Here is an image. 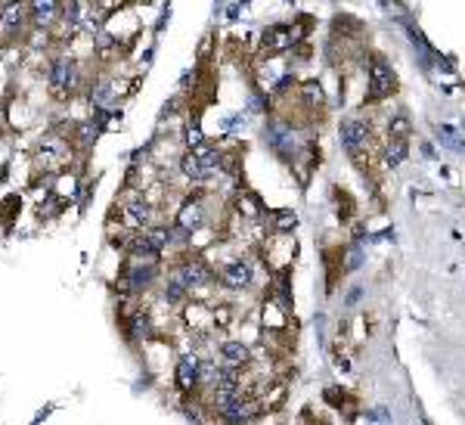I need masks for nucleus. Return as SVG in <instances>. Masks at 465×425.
<instances>
[{
    "label": "nucleus",
    "instance_id": "1",
    "mask_svg": "<svg viewBox=\"0 0 465 425\" xmlns=\"http://www.w3.org/2000/svg\"><path fill=\"white\" fill-rule=\"evenodd\" d=\"M372 121L363 112L344 115L338 121V143L341 149L351 156V162H357V168H369V146H372Z\"/></svg>",
    "mask_w": 465,
    "mask_h": 425
},
{
    "label": "nucleus",
    "instance_id": "2",
    "mask_svg": "<svg viewBox=\"0 0 465 425\" xmlns=\"http://www.w3.org/2000/svg\"><path fill=\"white\" fill-rule=\"evenodd\" d=\"M366 72V103L363 106H382L397 94V72L382 53H372L363 63Z\"/></svg>",
    "mask_w": 465,
    "mask_h": 425
},
{
    "label": "nucleus",
    "instance_id": "3",
    "mask_svg": "<svg viewBox=\"0 0 465 425\" xmlns=\"http://www.w3.org/2000/svg\"><path fill=\"white\" fill-rule=\"evenodd\" d=\"M254 276H258L254 261L251 258H242V255L229 258V261L220 267V282H223V289H229V292H245V289H251Z\"/></svg>",
    "mask_w": 465,
    "mask_h": 425
},
{
    "label": "nucleus",
    "instance_id": "4",
    "mask_svg": "<svg viewBox=\"0 0 465 425\" xmlns=\"http://www.w3.org/2000/svg\"><path fill=\"white\" fill-rule=\"evenodd\" d=\"M174 280H180L186 289H205L214 282V270L202 261V258H189V261H180L177 267L171 270Z\"/></svg>",
    "mask_w": 465,
    "mask_h": 425
},
{
    "label": "nucleus",
    "instance_id": "5",
    "mask_svg": "<svg viewBox=\"0 0 465 425\" xmlns=\"http://www.w3.org/2000/svg\"><path fill=\"white\" fill-rule=\"evenodd\" d=\"M155 276H158V261H152V258H134L130 267H127L124 286L134 289V292H146V289L155 282Z\"/></svg>",
    "mask_w": 465,
    "mask_h": 425
},
{
    "label": "nucleus",
    "instance_id": "6",
    "mask_svg": "<svg viewBox=\"0 0 465 425\" xmlns=\"http://www.w3.org/2000/svg\"><path fill=\"white\" fill-rule=\"evenodd\" d=\"M174 379H177L180 391H192V388L202 382V357L192 351V354H183L177 360V369H174Z\"/></svg>",
    "mask_w": 465,
    "mask_h": 425
},
{
    "label": "nucleus",
    "instance_id": "7",
    "mask_svg": "<svg viewBox=\"0 0 465 425\" xmlns=\"http://www.w3.org/2000/svg\"><path fill=\"white\" fill-rule=\"evenodd\" d=\"M50 84H53L56 90H62V94H72L74 84H78V65H74V59H53L50 63Z\"/></svg>",
    "mask_w": 465,
    "mask_h": 425
},
{
    "label": "nucleus",
    "instance_id": "8",
    "mask_svg": "<svg viewBox=\"0 0 465 425\" xmlns=\"http://www.w3.org/2000/svg\"><path fill=\"white\" fill-rule=\"evenodd\" d=\"M205 218H208V214H205L202 199H189V202H183V208L177 211V227L186 233H196V230H202Z\"/></svg>",
    "mask_w": 465,
    "mask_h": 425
},
{
    "label": "nucleus",
    "instance_id": "9",
    "mask_svg": "<svg viewBox=\"0 0 465 425\" xmlns=\"http://www.w3.org/2000/svg\"><path fill=\"white\" fill-rule=\"evenodd\" d=\"M409 156V137H384L382 146V162L384 168H400Z\"/></svg>",
    "mask_w": 465,
    "mask_h": 425
},
{
    "label": "nucleus",
    "instance_id": "10",
    "mask_svg": "<svg viewBox=\"0 0 465 425\" xmlns=\"http://www.w3.org/2000/svg\"><path fill=\"white\" fill-rule=\"evenodd\" d=\"M220 351V363H229V366H248L251 363V348L245 342H220L217 344Z\"/></svg>",
    "mask_w": 465,
    "mask_h": 425
},
{
    "label": "nucleus",
    "instance_id": "11",
    "mask_svg": "<svg viewBox=\"0 0 465 425\" xmlns=\"http://www.w3.org/2000/svg\"><path fill=\"white\" fill-rule=\"evenodd\" d=\"M384 137H413V118L406 112H391L388 125H384Z\"/></svg>",
    "mask_w": 465,
    "mask_h": 425
},
{
    "label": "nucleus",
    "instance_id": "12",
    "mask_svg": "<svg viewBox=\"0 0 465 425\" xmlns=\"http://www.w3.org/2000/svg\"><path fill=\"white\" fill-rule=\"evenodd\" d=\"M124 214H127V224L130 227H149L152 224V205L143 199H134L127 208H124Z\"/></svg>",
    "mask_w": 465,
    "mask_h": 425
},
{
    "label": "nucleus",
    "instance_id": "13",
    "mask_svg": "<svg viewBox=\"0 0 465 425\" xmlns=\"http://www.w3.org/2000/svg\"><path fill=\"white\" fill-rule=\"evenodd\" d=\"M56 10H59V0H31V19L37 25H50L56 19Z\"/></svg>",
    "mask_w": 465,
    "mask_h": 425
},
{
    "label": "nucleus",
    "instance_id": "14",
    "mask_svg": "<svg viewBox=\"0 0 465 425\" xmlns=\"http://www.w3.org/2000/svg\"><path fill=\"white\" fill-rule=\"evenodd\" d=\"M127 335L130 338H149L152 335V317H149V311H134L130 313Z\"/></svg>",
    "mask_w": 465,
    "mask_h": 425
},
{
    "label": "nucleus",
    "instance_id": "15",
    "mask_svg": "<svg viewBox=\"0 0 465 425\" xmlns=\"http://www.w3.org/2000/svg\"><path fill=\"white\" fill-rule=\"evenodd\" d=\"M180 174H183L186 180H192V183H205V180H208V177H205V171H202V162H198V156L192 149L180 158Z\"/></svg>",
    "mask_w": 465,
    "mask_h": 425
},
{
    "label": "nucleus",
    "instance_id": "16",
    "mask_svg": "<svg viewBox=\"0 0 465 425\" xmlns=\"http://www.w3.org/2000/svg\"><path fill=\"white\" fill-rule=\"evenodd\" d=\"M267 220H270L273 233H291L298 227V214L289 211V208H279V211H270L267 214Z\"/></svg>",
    "mask_w": 465,
    "mask_h": 425
},
{
    "label": "nucleus",
    "instance_id": "17",
    "mask_svg": "<svg viewBox=\"0 0 465 425\" xmlns=\"http://www.w3.org/2000/svg\"><path fill=\"white\" fill-rule=\"evenodd\" d=\"M25 22V7L22 3H10V7L0 13V25L6 28V32H19Z\"/></svg>",
    "mask_w": 465,
    "mask_h": 425
},
{
    "label": "nucleus",
    "instance_id": "18",
    "mask_svg": "<svg viewBox=\"0 0 465 425\" xmlns=\"http://www.w3.org/2000/svg\"><path fill=\"white\" fill-rule=\"evenodd\" d=\"M186 295H189V289H186L180 280H174V276H167L165 289H161V298H165L167 304H180V301H183Z\"/></svg>",
    "mask_w": 465,
    "mask_h": 425
},
{
    "label": "nucleus",
    "instance_id": "19",
    "mask_svg": "<svg viewBox=\"0 0 465 425\" xmlns=\"http://www.w3.org/2000/svg\"><path fill=\"white\" fill-rule=\"evenodd\" d=\"M112 100H115V87H112L109 81H99L96 87L90 90V103H93V106H112Z\"/></svg>",
    "mask_w": 465,
    "mask_h": 425
},
{
    "label": "nucleus",
    "instance_id": "20",
    "mask_svg": "<svg viewBox=\"0 0 465 425\" xmlns=\"http://www.w3.org/2000/svg\"><path fill=\"white\" fill-rule=\"evenodd\" d=\"M74 134H78V140H81L84 146H90V143H96V137L103 134V127H99L96 121L90 118V121H84V125H78V131H74Z\"/></svg>",
    "mask_w": 465,
    "mask_h": 425
},
{
    "label": "nucleus",
    "instance_id": "21",
    "mask_svg": "<svg viewBox=\"0 0 465 425\" xmlns=\"http://www.w3.org/2000/svg\"><path fill=\"white\" fill-rule=\"evenodd\" d=\"M183 143L189 146V149H196V146L205 143V131H202L198 121H189V127H186V134H183Z\"/></svg>",
    "mask_w": 465,
    "mask_h": 425
},
{
    "label": "nucleus",
    "instance_id": "22",
    "mask_svg": "<svg viewBox=\"0 0 465 425\" xmlns=\"http://www.w3.org/2000/svg\"><path fill=\"white\" fill-rule=\"evenodd\" d=\"M93 44H96V50H99V53H105V50H112V47H115L118 41L112 38L109 32H96V38H93Z\"/></svg>",
    "mask_w": 465,
    "mask_h": 425
},
{
    "label": "nucleus",
    "instance_id": "23",
    "mask_svg": "<svg viewBox=\"0 0 465 425\" xmlns=\"http://www.w3.org/2000/svg\"><path fill=\"white\" fill-rule=\"evenodd\" d=\"M59 208H62V202L56 199V196H47V199L41 202V214H47V218H53V214H59Z\"/></svg>",
    "mask_w": 465,
    "mask_h": 425
},
{
    "label": "nucleus",
    "instance_id": "24",
    "mask_svg": "<svg viewBox=\"0 0 465 425\" xmlns=\"http://www.w3.org/2000/svg\"><path fill=\"white\" fill-rule=\"evenodd\" d=\"M50 410H53V406H43V410L37 413V419H34V422H41V419H47V416H50Z\"/></svg>",
    "mask_w": 465,
    "mask_h": 425
}]
</instances>
